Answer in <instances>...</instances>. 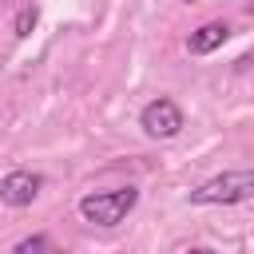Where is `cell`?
Listing matches in <instances>:
<instances>
[{
	"label": "cell",
	"instance_id": "8",
	"mask_svg": "<svg viewBox=\"0 0 254 254\" xmlns=\"http://www.w3.org/2000/svg\"><path fill=\"white\" fill-rule=\"evenodd\" d=\"M187 4H190V0H187Z\"/></svg>",
	"mask_w": 254,
	"mask_h": 254
},
{
	"label": "cell",
	"instance_id": "2",
	"mask_svg": "<svg viewBox=\"0 0 254 254\" xmlns=\"http://www.w3.org/2000/svg\"><path fill=\"white\" fill-rule=\"evenodd\" d=\"M139 202V190L135 187H111V190H91L79 198V214L91 222V226H119Z\"/></svg>",
	"mask_w": 254,
	"mask_h": 254
},
{
	"label": "cell",
	"instance_id": "5",
	"mask_svg": "<svg viewBox=\"0 0 254 254\" xmlns=\"http://www.w3.org/2000/svg\"><path fill=\"white\" fill-rule=\"evenodd\" d=\"M226 36H230V28H226L222 20H206L202 28H194V32L187 36V52H190V56H210L214 48L226 44Z\"/></svg>",
	"mask_w": 254,
	"mask_h": 254
},
{
	"label": "cell",
	"instance_id": "6",
	"mask_svg": "<svg viewBox=\"0 0 254 254\" xmlns=\"http://www.w3.org/2000/svg\"><path fill=\"white\" fill-rule=\"evenodd\" d=\"M36 16H40L36 8H24V12L16 16V36H28V32L36 28Z\"/></svg>",
	"mask_w": 254,
	"mask_h": 254
},
{
	"label": "cell",
	"instance_id": "7",
	"mask_svg": "<svg viewBox=\"0 0 254 254\" xmlns=\"http://www.w3.org/2000/svg\"><path fill=\"white\" fill-rule=\"evenodd\" d=\"M52 242L44 238V234H36V238H24V242H16V254H28V250H48Z\"/></svg>",
	"mask_w": 254,
	"mask_h": 254
},
{
	"label": "cell",
	"instance_id": "1",
	"mask_svg": "<svg viewBox=\"0 0 254 254\" xmlns=\"http://www.w3.org/2000/svg\"><path fill=\"white\" fill-rule=\"evenodd\" d=\"M250 198H254V167L214 175L190 190L194 206H234V202H250Z\"/></svg>",
	"mask_w": 254,
	"mask_h": 254
},
{
	"label": "cell",
	"instance_id": "4",
	"mask_svg": "<svg viewBox=\"0 0 254 254\" xmlns=\"http://www.w3.org/2000/svg\"><path fill=\"white\" fill-rule=\"evenodd\" d=\"M40 187H44V179L36 171H8L0 179V202L4 206H28L40 194Z\"/></svg>",
	"mask_w": 254,
	"mask_h": 254
},
{
	"label": "cell",
	"instance_id": "3",
	"mask_svg": "<svg viewBox=\"0 0 254 254\" xmlns=\"http://www.w3.org/2000/svg\"><path fill=\"white\" fill-rule=\"evenodd\" d=\"M139 127H143L151 139H175V135L183 131V107H179L175 99L159 95V99H151V103L139 111Z\"/></svg>",
	"mask_w": 254,
	"mask_h": 254
}]
</instances>
